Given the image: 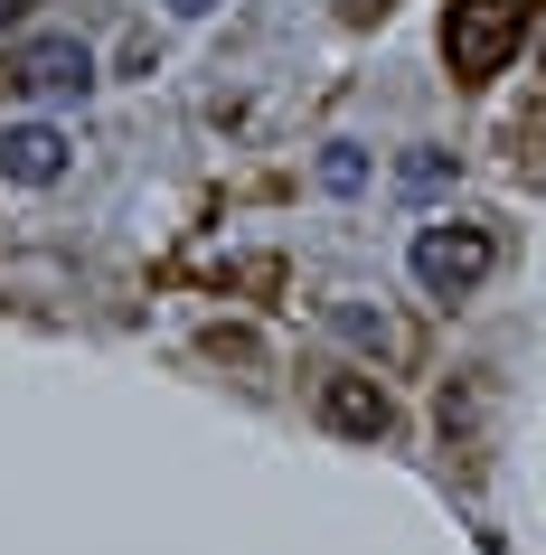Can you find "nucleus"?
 <instances>
[{"mask_svg": "<svg viewBox=\"0 0 546 555\" xmlns=\"http://www.w3.org/2000/svg\"><path fill=\"white\" fill-rule=\"evenodd\" d=\"M396 189H405V198H433V189H453V160H443V151H405Z\"/></svg>", "mask_w": 546, "mask_h": 555, "instance_id": "8", "label": "nucleus"}, {"mask_svg": "<svg viewBox=\"0 0 546 555\" xmlns=\"http://www.w3.org/2000/svg\"><path fill=\"white\" fill-rule=\"evenodd\" d=\"M490 263H499V235L471 227V217H443V227H415V245H405V273L424 283L433 301H461L490 283Z\"/></svg>", "mask_w": 546, "mask_h": 555, "instance_id": "2", "label": "nucleus"}, {"mask_svg": "<svg viewBox=\"0 0 546 555\" xmlns=\"http://www.w3.org/2000/svg\"><path fill=\"white\" fill-rule=\"evenodd\" d=\"M0 179H20V189L66 179V132L58 122H10V132H0Z\"/></svg>", "mask_w": 546, "mask_h": 555, "instance_id": "5", "label": "nucleus"}, {"mask_svg": "<svg viewBox=\"0 0 546 555\" xmlns=\"http://www.w3.org/2000/svg\"><path fill=\"white\" fill-rule=\"evenodd\" d=\"M10 86L38 94V104H66V94L94 86V48L86 38H29V48L10 57Z\"/></svg>", "mask_w": 546, "mask_h": 555, "instance_id": "3", "label": "nucleus"}, {"mask_svg": "<svg viewBox=\"0 0 546 555\" xmlns=\"http://www.w3.org/2000/svg\"><path fill=\"white\" fill-rule=\"evenodd\" d=\"M170 10H179V20H207V10H217V0H170Z\"/></svg>", "mask_w": 546, "mask_h": 555, "instance_id": "11", "label": "nucleus"}, {"mask_svg": "<svg viewBox=\"0 0 546 555\" xmlns=\"http://www.w3.org/2000/svg\"><path fill=\"white\" fill-rule=\"evenodd\" d=\"M528 20H537V0H453L443 10V66H453V86H490L509 66V48L528 38Z\"/></svg>", "mask_w": 546, "mask_h": 555, "instance_id": "1", "label": "nucleus"}, {"mask_svg": "<svg viewBox=\"0 0 546 555\" xmlns=\"http://www.w3.org/2000/svg\"><path fill=\"white\" fill-rule=\"evenodd\" d=\"M320 189H330V198H358V189H368V151L330 142V151H320Z\"/></svg>", "mask_w": 546, "mask_h": 555, "instance_id": "7", "label": "nucleus"}, {"mask_svg": "<svg viewBox=\"0 0 546 555\" xmlns=\"http://www.w3.org/2000/svg\"><path fill=\"white\" fill-rule=\"evenodd\" d=\"M330 330H348V339H358V349H377V358L405 349V330L386 321V311H368V301H330Z\"/></svg>", "mask_w": 546, "mask_h": 555, "instance_id": "6", "label": "nucleus"}, {"mask_svg": "<svg viewBox=\"0 0 546 555\" xmlns=\"http://www.w3.org/2000/svg\"><path fill=\"white\" fill-rule=\"evenodd\" d=\"M386 10H396V0H340V20H348V29H377Z\"/></svg>", "mask_w": 546, "mask_h": 555, "instance_id": "9", "label": "nucleus"}, {"mask_svg": "<svg viewBox=\"0 0 546 555\" xmlns=\"http://www.w3.org/2000/svg\"><path fill=\"white\" fill-rule=\"evenodd\" d=\"M320 424L348 434V442H386L396 434V396L377 377H320Z\"/></svg>", "mask_w": 546, "mask_h": 555, "instance_id": "4", "label": "nucleus"}, {"mask_svg": "<svg viewBox=\"0 0 546 555\" xmlns=\"http://www.w3.org/2000/svg\"><path fill=\"white\" fill-rule=\"evenodd\" d=\"M38 0H0V29H20V20H29Z\"/></svg>", "mask_w": 546, "mask_h": 555, "instance_id": "10", "label": "nucleus"}]
</instances>
